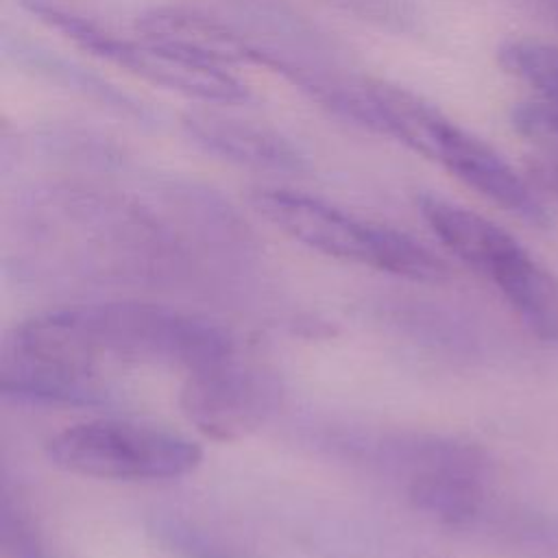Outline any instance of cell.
Masks as SVG:
<instances>
[{
    "mask_svg": "<svg viewBox=\"0 0 558 558\" xmlns=\"http://www.w3.org/2000/svg\"><path fill=\"white\" fill-rule=\"evenodd\" d=\"M48 460L74 475L118 482H159L192 473L203 449L168 427L135 418H89L46 442Z\"/></svg>",
    "mask_w": 558,
    "mask_h": 558,
    "instance_id": "obj_4",
    "label": "cell"
},
{
    "mask_svg": "<svg viewBox=\"0 0 558 558\" xmlns=\"http://www.w3.org/2000/svg\"><path fill=\"white\" fill-rule=\"evenodd\" d=\"M532 183L558 198V150H534L527 159Z\"/></svg>",
    "mask_w": 558,
    "mask_h": 558,
    "instance_id": "obj_15",
    "label": "cell"
},
{
    "mask_svg": "<svg viewBox=\"0 0 558 558\" xmlns=\"http://www.w3.org/2000/svg\"><path fill=\"white\" fill-rule=\"evenodd\" d=\"M362 94L371 131L395 137L519 218L532 225L549 222L534 185L490 144L449 120L436 105L386 81L362 83Z\"/></svg>",
    "mask_w": 558,
    "mask_h": 558,
    "instance_id": "obj_2",
    "label": "cell"
},
{
    "mask_svg": "<svg viewBox=\"0 0 558 558\" xmlns=\"http://www.w3.org/2000/svg\"><path fill=\"white\" fill-rule=\"evenodd\" d=\"M421 558H447V556H438V554H423Z\"/></svg>",
    "mask_w": 558,
    "mask_h": 558,
    "instance_id": "obj_17",
    "label": "cell"
},
{
    "mask_svg": "<svg viewBox=\"0 0 558 558\" xmlns=\"http://www.w3.org/2000/svg\"><path fill=\"white\" fill-rule=\"evenodd\" d=\"M251 203L288 238L327 257L418 283H445L449 279V266L408 233L362 220L316 196L286 187H259L253 190Z\"/></svg>",
    "mask_w": 558,
    "mask_h": 558,
    "instance_id": "obj_3",
    "label": "cell"
},
{
    "mask_svg": "<svg viewBox=\"0 0 558 558\" xmlns=\"http://www.w3.org/2000/svg\"><path fill=\"white\" fill-rule=\"evenodd\" d=\"M15 61H20L22 65H33L35 70L48 74L50 78L54 81H63V83H70V87H76L81 89L83 94L92 96V98H98L100 102L105 105H111V107H118L120 111L124 113H135L140 120L146 118V111L126 94L118 92L116 87L107 85L105 81H100L98 76L94 74H87V70H81V68H74L72 63H68L65 59L48 52V50H39L35 48L33 44H24V41H17L15 44Z\"/></svg>",
    "mask_w": 558,
    "mask_h": 558,
    "instance_id": "obj_12",
    "label": "cell"
},
{
    "mask_svg": "<svg viewBox=\"0 0 558 558\" xmlns=\"http://www.w3.org/2000/svg\"><path fill=\"white\" fill-rule=\"evenodd\" d=\"M510 124L536 150H558V105L543 98L523 100L512 107Z\"/></svg>",
    "mask_w": 558,
    "mask_h": 558,
    "instance_id": "obj_13",
    "label": "cell"
},
{
    "mask_svg": "<svg viewBox=\"0 0 558 558\" xmlns=\"http://www.w3.org/2000/svg\"><path fill=\"white\" fill-rule=\"evenodd\" d=\"M22 7L85 52L122 68L155 87L177 92L205 105H246L251 100V89L231 74L229 68L205 63L146 37L129 39L116 35L48 0H22Z\"/></svg>",
    "mask_w": 558,
    "mask_h": 558,
    "instance_id": "obj_5",
    "label": "cell"
},
{
    "mask_svg": "<svg viewBox=\"0 0 558 558\" xmlns=\"http://www.w3.org/2000/svg\"><path fill=\"white\" fill-rule=\"evenodd\" d=\"M142 37L174 48L187 57L229 65H259V46H253L222 22L196 11L177 7H155L137 17Z\"/></svg>",
    "mask_w": 558,
    "mask_h": 558,
    "instance_id": "obj_10",
    "label": "cell"
},
{
    "mask_svg": "<svg viewBox=\"0 0 558 558\" xmlns=\"http://www.w3.org/2000/svg\"><path fill=\"white\" fill-rule=\"evenodd\" d=\"M181 126L196 146L238 166L266 172H301L307 166L305 155L290 137L264 124L196 109L183 113Z\"/></svg>",
    "mask_w": 558,
    "mask_h": 558,
    "instance_id": "obj_9",
    "label": "cell"
},
{
    "mask_svg": "<svg viewBox=\"0 0 558 558\" xmlns=\"http://www.w3.org/2000/svg\"><path fill=\"white\" fill-rule=\"evenodd\" d=\"M541 4L554 15V22L558 24V0H541Z\"/></svg>",
    "mask_w": 558,
    "mask_h": 558,
    "instance_id": "obj_16",
    "label": "cell"
},
{
    "mask_svg": "<svg viewBox=\"0 0 558 558\" xmlns=\"http://www.w3.org/2000/svg\"><path fill=\"white\" fill-rule=\"evenodd\" d=\"M497 61L506 74L530 85L536 98L558 105V46L541 39H506L497 48Z\"/></svg>",
    "mask_w": 558,
    "mask_h": 558,
    "instance_id": "obj_11",
    "label": "cell"
},
{
    "mask_svg": "<svg viewBox=\"0 0 558 558\" xmlns=\"http://www.w3.org/2000/svg\"><path fill=\"white\" fill-rule=\"evenodd\" d=\"M235 351L214 320L157 303L120 301L44 312L22 320L0 355L2 395L46 403H94L102 368L153 364L185 375Z\"/></svg>",
    "mask_w": 558,
    "mask_h": 558,
    "instance_id": "obj_1",
    "label": "cell"
},
{
    "mask_svg": "<svg viewBox=\"0 0 558 558\" xmlns=\"http://www.w3.org/2000/svg\"><path fill=\"white\" fill-rule=\"evenodd\" d=\"M283 386L279 375L238 349L185 375L179 392L183 416L203 436L235 442L257 432L279 410Z\"/></svg>",
    "mask_w": 558,
    "mask_h": 558,
    "instance_id": "obj_6",
    "label": "cell"
},
{
    "mask_svg": "<svg viewBox=\"0 0 558 558\" xmlns=\"http://www.w3.org/2000/svg\"><path fill=\"white\" fill-rule=\"evenodd\" d=\"M488 460L471 442L429 438L414 447L408 499L445 525L471 523L484 504Z\"/></svg>",
    "mask_w": 558,
    "mask_h": 558,
    "instance_id": "obj_7",
    "label": "cell"
},
{
    "mask_svg": "<svg viewBox=\"0 0 558 558\" xmlns=\"http://www.w3.org/2000/svg\"><path fill=\"white\" fill-rule=\"evenodd\" d=\"M33 523L20 506H13L11 499H4L2 506V543L9 558H48Z\"/></svg>",
    "mask_w": 558,
    "mask_h": 558,
    "instance_id": "obj_14",
    "label": "cell"
},
{
    "mask_svg": "<svg viewBox=\"0 0 558 558\" xmlns=\"http://www.w3.org/2000/svg\"><path fill=\"white\" fill-rule=\"evenodd\" d=\"M416 207L442 246L493 283L530 257L504 227L449 198L425 192L416 196Z\"/></svg>",
    "mask_w": 558,
    "mask_h": 558,
    "instance_id": "obj_8",
    "label": "cell"
}]
</instances>
